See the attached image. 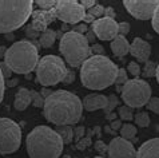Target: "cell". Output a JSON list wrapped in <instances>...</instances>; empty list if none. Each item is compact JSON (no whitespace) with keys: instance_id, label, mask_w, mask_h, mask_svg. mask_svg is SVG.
I'll list each match as a JSON object with an SVG mask.
<instances>
[{"instance_id":"cell-5","label":"cell","mask_w":159,"mask_h":158,"mask_svg":"<svg viewBox=\"0 0 159 158\" xmlns=\"http://www.w3.org/2000/svg\"><path fill=\"white\" fill-rule=\"evenodd\" d=\"M4 63L16 74H30L39 63L38 48L28 40L16 42L7 48Z\"/></svg>"},{"instance_id":"cell-10","label":"cell","mask_w":159,"mask_h":158,"mask_svg":"<svg viewBox=\"0 0 159 158\" xmlns=\"http://www.w3.org/2000/svg\"><path fill=\"white\" fill-rule=\"evenodd\" d=\"M54 11L58 19L68 24H76L79 21L84 20L87 15L86 8L75 0H60L56 3Z\"/></svg>"},{"instance_id":"cell-37","label":"cell","mask_w":159,"mask_h":158,"mask_svg":"<svg viewBox=\"0 0 159 158\" xmlns=\"http://www.w3.org/2000/svg\"><path fill=\"white\" fill-rule=\"evenodd\" d=\"M91 54H94V55H104L103 46H100V44H98V43H95V44L91 47Z\"/></svg>"},{"instance_id":"cell-25","label":"cell","mask_w":159,"mask_h":158,"mask_svg":"<svg viewBox=\"0 0 159 158\" xmlns=\"http://www.w3.org/2000/svg\"><path fill=\"white\" fill-rule=\"evenodd\" d=\"M31 98H32V105L35 107H44L46 99H44V96L42 94H39L35 90H31Z\"/></svg>"},{"instance_id":"cell-29","label":"cell","mask_w":159,"mask_h":158,"mask_svg":"<svg viewBox=\"0 0 159 158\" xmlns=\"http://www.w3.org/2000/svg\"><path fill=\"white\" fill-rule=\"evenodd\" d=\"M127 81H129V79H127V72H126V70H125V68H119L118 75H116V81H115V85L119 86V89H122V86L125 85Z\"/></svg>"},{"instance_id":"cell-20","label":"cell","mask_w":159,"mask_h":158,"mask_svg":"<svg viewBox=\"0 0 159 158\" xmlns=\"http://www.w3.org/2000/svg\"><path fill=\"white\" fill-rule=\"evenodd\" d=\"M55 39H56V32L51 28H47L46 31L42 32L40 38H39V43H40V46L44 48H50L54 44Z\"/></svg>"},{"instance_id":"cell-9","label":"cell","mask_w":159,"mask_h":158,"mask_svg":"<svg viewBox=\"0 0 159 158\" xmlns=\"http://www.w3.org/2000/svg\"><path fill=\"white\" fill-rule=\"evenodd\" d=\"M21 129L10 118H0V154L7 156L20 147Z\"/></svg>"},{"instance_id":"cell-17","label":"cell","mask_w":159,"mask_h":158,"mask_svg":"<svg viewBox=\"0 0 159 158\" xmlns=\"http://www.w3.org/2000/svg\"><path fill=\"white\" fill-rule=\"evenodd\" d=\"M136 158H159V138H152L142 143L136 151Z\"/></svg>"},{"instance_id":"cell-46","label":"cell","mask_w":159,"mask_h":158,"mask_svg":"<svg viewBox=\"0 0 159 158\" xmlns=\"http://www.w3.org/2000/svg\"><path fill=\"white\" fill-rule=\"evenodd\" d=\"M104 131H106V133H107V134H115V131H114L112 129H111V126H106L104 127Z\"/></svg>"},{"instance_id":"cell-19","label":"cell","mask_w":159,"mask_h":158,"mask_svg":"<svg viewBox=\"0 0 159 158\" xmlns=\"http://www.w3.org/2000/svg\"><path fill=\"white\" fill-rule=\"evenodd\" d=\"M111 50L114 55L116 56H125L130 52V43L127 42L126 36L118 35V36L111 42Z\"/></svg>"},{"instance_id":"cell-49","label":"cell","mask_w":159,"mask_h":158,"mask_svg":"<svg viewBox=\"0 0 159 158\" xmlns=\"http://www.w3.org/2000/svg\"><path fill=\"white\" fill-rule=\"evenodd\" d=\"M107 119H114V121H115V119H116V114H114V113H110L108 115H107Z\"/></svg>"},{"instance_id":"cell-43","label":"cell","mask_w":159,"mask_h":158,"mask_svg":"<svg viewBox=\"0 0 159 158\" xmlns=\"http://www.w3.org/2000/svg\"><path fill=\"white\" fill-rule=\"evenodd\" d=\"M87 40H88V43H94L95 42V32L92 31V30H90V31L87 32Z\"/></svg>"},{"instance_id":"cell-32","label":"cell","mask_w":159,"mask_h":158,"mask_svg":"<svg viewBox=\"0 0 159 158\" xmlns=\"http://www.w3.org/2000/svg\"><path fill=\"white\" fill-rule=\"evenodd\" d=\"M94 146H95V150L100 153V154L108 153V145H106V142H103V141H96Z\"/></svg>"},{"instance_id":"cell-30","label":"cell","mask_w":159,"mask_h":158,"mask_svg":"<svg viewBox=\"0 0 159 158\" xmlns=\"http://www.w3.org/2000/svg\"><path fill=\"white\" fill-rule=\"evenodd\" d=\"M146 106H147L148 110H151L152 113L159 114V98L154 96V98H151V99L148 100V103L146 105Z\"/></svg>"},{"instance_id":"cell-28","label":"cell","mask_w":159,"mask_h":158,"mask_svg":"<svg viewBox=\"0 0 159 158\" xmlns=\"http://www.w3.org/2000/svg\"><path fill=\"white\" fill-rule=\"evenodd\" d=\"M119 105V98L115 95V94H111V95H108V105H107V107L104 109V111L110 114V113H112V110L115 109L116 106Z\"/></svg>"},{"instance_id":"cell-47","label":"cell","mask_w":159,"mask_h":158,"mask_svg":"<svg viewBox=\"0 0 159 158\" xmlns=\"http://www.w3.org/2000/svg\"><path fill=\"white\" fill-rule=\"evenodd\" d=\"M16 83H17V79H12V81H8L7 82V86L8 87H12V86H15Z\"/></svg>"},{"instance_id":"cell-38","label":"cell","mask_w":159,"mask_h":158,"mask_svg":"<svg viewBox=\"0 0 159 158\" xmlns=\"http://www.w3.org/2000/svg\"><path fill=\"white\" fill-rule=\"evenodd\" d=\"M4 89H6V81H4L2 70H0V103H2L3 96H4Z\"/></svg>"},{"instance_id":"cell-12","label":"cell","mask_w":159,"mask_h":158,"mask_svg":"<svg viewBox=\"0 0 159 158\" xmlns=\"http://www.w3.org/2000/svg\"><path fill=\"white\" fill-rule=\"evenodd\" d=\"M92 31L95 32V36L100 40H114L119 35V23L111 17H100L92 23Z\"/></svg>"},{"instance_id":"cell-36","label":"cell","mask_w":159,"mask_h":158,"mask_svg":"<svg viewBox=\"0 0 159 158\" xmlns=\"http://www.w3.org/2000/svg\"><path fill=\"white\" fill-rule=\"evenodd\" d=\"M152 27H154V30H155V32L159 34V7L157 8L155 14H154V16H152Z\"/></svg>"},{"instance_id":"cell-2","label":"cell","mask_w":159,"mask_h":158,"mask_svg":"<svg viewBox=\"0 0 159 158\" xmlns=\"http://www.w3.org/2000/svg\"><path fill=\"white\" fill-rule=\"evenodd\" d=\"M119 68L104 55H92L80 66V81L90 90H104L116 81Z\"/></svg>"},{"instance_id":"cell-18","label":"cell","mask_w":159,"mask_h":158,"mask_svg":"<svg viewBox=\"0 0 159 158\" xmlns=\"http://www.w3.org/2000/svg\"><path fill=\"white\" fill-rule=\"evenodd\" d=\"M32 103V98H31V90L25 89V87H20L17 90V93L15 95V100H14V106L16 110L23 111L25 110Z\"/></svg>"},{"instance_id":"cell-41","label":"cell","mask_w":159,"mask_h":158,"mask_svg":"<svg viewBox=\"0 0 159 158\" xmlns=\"http://www.w3.org/2000/svg\"><path fill=\"white\" fill-rule=\"evenodd\" d=\"M84 8H88V10H91L92 7H95L96 6V2L95 0H83V2L80 3Z\"/></svg>"},{"instance_id":"cell-40","label":"cell","mask_w":159,"mask_h":158,"mask_svg":"<svg viewBox=\"0 0 159 158\" xmlns=\"http://www.w3.org/2000/svg\"><path fill=\"white\" fill-rule=\"evenodd\" d=\"M74 79H75L74 71H71V70H67V74H66V78H64L63 83H66V85H70V83L74 82Z\"/></svg>"},{"instance_id":"cell-24","label":"cell","mask_w":159,"mask_h":158,"mask_svg":"<svg viewBox=\"0 0 159 158\" xmlns=\"http://www.w3.org/2000/svg\"><path fill=\"white\" fill-rule=\"evenodd\" d=\"M119 117H120V119L123 121H132L134 119V113H132V109L129 107V106H120L119 107Z\"/></svg>"},{"instance_id":"cell-1","label":"cell","mask_w":159,"mask_h":158,"mask_svg":"<svg viewBox=\"0 0 159 158\" xmlns=\"http://www.w3.org/2000/svg\"><path fill=\"white\" fill-rule=\"evenodd\" d=\"M44 117L56 126H71L78 123L82 118L83 102L78 95L66 90L51 93L44 102Z\"/></svg>"},{"instance_id":"cell-15","label":"cell","mask_w":159,"mask_h":158,"mask_svg":"<svg viewBox=\"0 0 159 158\" xmlns=\"http://www.w3.org/2000/svg\"><path fill=\"white\" fill-rule=\"evenodd\" d=\"M108 105V96L102 94H88L83 99V107L87 111H95L100 109H106Z\"/></svg>"},{"instance_id":"cell-21","label":"cell","mask_w":159,"mask_h":158,"mask_svg":"<svg viewBox=\"0 0 159 158\" xmlns=\"http://www.w3.org/2000/svg\"><path fill=\"white\" fill-rule=\"evenodd\" d=\"M55 131L60 135V138L63 139L64 143H71L74 137H75L74 130H72L71 126H58L55 129Z\"/></svg>"},{"instance_id":"cell-33","label":"cell","mask_w":159,"mask_h":158,"mask_svg":"<svg viewBox=\"0 0 159 158\" xmlns=\"http://www.w3.org/2000/svg\"><path fill=\"white\" fill-rule=\"evenodd\" d=\"M74 134H75V139H76V141H80L86 134L84 126H78L76 129H74Z\"/></svg>"},{"instance_id":"cell-8","label":"cell","mask_w":159,"mask_h":158,"mask_svg":"<svg viewBox=\"0 0 159 158\" xmlns=\"http://www.w3.org/2000/svg\"><path fill=\"white\" fill-rule=\"evenodd\" d=\"M122 99L126 106L138 109L148 103L151 99V87L146 81L139 78L129 79L122 86Z\"/></svg>"},{"instance_id":"cell-23","label":"cell","mask_w":159,"mask_h":158,"mask_svg":"<svg viewBox=\"0 0 159 158\" xmlns=\"http://www.w3.org/2000/svg\"><path fill=\"white\" fill-rule=\"evenodd\" d=\"M134 119H135V123L139 127H147L150 125V117H148V113L146 111L138 113L136 115H134Z\"/></svg>"},{"instance_id":"cell-42","label":"cell","mask_w":159,"mask_h":158,"mask_svg":"<svg viewBox=\"0 0 159 158\" xmlns=\"http://www.w3.org/2000/svg\"><path fill=\"white\" fill-rule=\"evenodd\" d=\"M120 127H122V122H120V121H119V119L112 121V123H111V129H112L114 131L120 130Z\"/></svg>"},{"instance_id":"cell-22","label":"cell","mask_w":159,"mask_h":158,"mask_svg":"<svg viewBox=\"0 0 159 158\" xmlns=\"http://www.w3.org/2000/svg\"><path fill=\"white\" fill-rule=\"evenodd\" d=\"M135 134H136V127L131 123H125L122 125L120 127V135L122 138L127 139V141H130V139H134L135 138Z\"/></svg>"},{"instance_id":"cell-39","label":"cell","mask_w":159,"mask_h":158,"mask_svg":"<svg viewBox=\"0 0 159 158\" xmlns=\"http://www.w3.org/2000/svg\"><path fill=\"white\" fill-rule=\"evenodd\" d=\"M90 135H91V133L88 134L86 138L83 137V138L80 139V141H79V142H80V143H78V147H79V149H84V147H87L88 145L91 143V138H90Z\"/></svg>"},{"instance_id":"cell-45","label":"cell","mask_w":159,"mask_h":158,"mask_svg":"<svg viewBox=\"0 0 159 158\" xmlns=\"http://www.w3.org/2000/svg\"><path fill=\"white\" fill-rule=\"evenodd\" d=\"M74 31H76V32H79V34H82V35H84L83 32L87 31V26H86V24H80V26H79V27L75 28Z\"/></svg>"},{"instance_id":"cell-31","label":"cell","mask_w":159,"mask_h":158,"mask_svg":"<svg viewBox=\"0 0 159 158\" xmlns=\"http://www.w3.org/2000/svg\"><path fill=\"white\" fill-rule=\"evenodd\" d=\"M127 70H129V72L131 74L132 77H139L140 75V66L136 62H130Z\"/></svg>"},{"instance_id":"cell-44","label":"cell","mask_w":159,"mask_h":158,"mask_svg":"<svg viewBox=\"0 0 159 158\" xmlns=\"http://www.w3.org/2000/svg\"><path fill=\"white\" fill-rule=\"evenodd\" d=\"M104 15H106V17H111V19H114V17H115V14H114V10H112L111 7L106 8V11H104Z\"/></svg>"},{"instance_id":"cell-26","label":"cell","mask_w":159,"mask_h":158,"mask_svg":"<svg viewBox=\"0 0 159 158\" xmlns=\"http://www.w3.org/2000/svg\"><path fill=\"white\" fill-rule=\"evenodd\" d=\"M157 67L158 66L151 62V60H148V62H146L144 64V68H143V74H144V77H155L157 75Z\"/></svg>"},{"instance_id":"cell-3","label":"cell","mask_w":159,"mask_h":158,"mask_svg":"<svg viewBox=\"0 0 159 158\" xmlns=\"http://www.w3.org/2000/svg\"><path fill=\"white\" fill-rule=\"evenodd\" d=\"M30 158H59L64 142L60 135L48 126H36L25 139Z\"/></svg>"},{"instance_id":"cell-14","label":"cell","mask_w":159,"mask_h":158,"mask_svg":"<svg viewBox=\"0 0 159 158\" xmlns=\"http://www.w3.org/2000/svg\"><path fill=\"white\" fill-rule=\"evenodd\" d=\"M130 54L138 59V62H148L151 55V46L142 38H135L130 44Z\"/></svg>"},{"instance_id":"cell-48","label":"cell","mask_w":159,"mask_h":158,"mask_svg":"<svg viewBox=\"0 0 159 158\" xmlns=\"http://www.w3.org/2000/svg\"><path fill=\"white\" fill-rule=\"evenodd\" d=\"M6 51H7V48L0 47V58H4V55H6Z\"/></svg>"},{"instance_id":"cell-27","label":"cell","mask_w":159,"mask_h":158,"mask_svg":"<svg viewBox=\"0 0 159 158\" xmlns=\"http://www.w3.org/2000/svg\"><path fill=\"white\" fill-rule=\"evenodd\" d=\"M34 3H36L42 8V11H51L56 7L58 2H55V0H38V2H34Z\"/></svg>"},{"instance_id":"cell-13","label":"cell","mask_w":159,"mask_h":158,"mask_svg":"<svg viewBox=\"0 0 159 158\" xmlns=\"http://www.w3.org/2000/svg\"><path fill=\"white\" fill-rule=\"evenodd\" d=\"M108 158H136V150L130 141L115 137L108 143Z\"/></svg>"},{"instance_id":"cell-4","label":"cell","mask_w":159,"mask_h":158,"mask_svg":"<svg viewBox=\"0 0 159 158\" xmlns=\"http://www.w3.org/2000/svg\"><path fill=\"white\" fill-rule=\"evenodd\" d=\"M31 0H0V34L20 28L32 16Z\"/></svg>"},{"instance_id":"cell-7","label":"cell","mask_w":159,"mask_h":158,"mask_svg":"<svg viewBox=\"0 0 159 158\" xmlns=\"http://www.w3.org/2000/svg\"><path fill=\"white\" fill-rule=\"evenodd\" d=\"M67 74V67L60 56L46 55L36 66V78L42 86H55L63 82Z\"/></svg>"},{"instance_id":"cell-34","label":"cell","mask_w":159,"mask_h":158,"mask_svg":"<svg viewBox=\"0 0 159 158\" xmlns=\"http://www.w3.org/2000/svg\"><path fill=\"white\" fill-rule=\"evenodd\" d=\"M130 32V23H127V21H122V23H119V35H123L125 36L126 34Z\"/></svg>"},{"instance_id":"cell-35","label":"cell","mask_w":159,"mask_h":158,"mask_svg":"<svg viewBox=\"0 0 159 158\" xmlns=\"http://www.w3.org/2000/svg\"><path fill=\"white\" fill-rule=\"evenodd\" d=\"M0 70H2V74H3V77L4 79L6 78H10L11 77V72H12V70L8 67V66L4 63V62H0Z\"/></svg>"},{"instance_id":"cell-51","label":"cell","mask_w":159,"mask_h":158,"mask_svg":"<svg viewBox=\"0 0 159 158\" xmlns=\"http://www.w3.org/2000/svg\"><path fill=\"white\" fill-rule=\"evenodd\" d=\"M94 158H104V157H102V156H99V157H94Z\"/></svg>"},{"instance_id":"cell-6","label":"cell","mask_w":159,"mask_h":158,"mask_svg":"<svg viewBox=\"0 0 159 158\" xmlns=\"http://www.w3.org/2000/svg\"><path fill=\"white\" fill-rule=\"evenodd\" d=\"M59 50L71 67H79L91 56V47L87 38L76 31H68L61 36Z\"/></svg>"},{"instance_id":"cell-16","label":"cell","mask_w":159,"mask_h":158,"mask_svg":"<svg viewBox=\"0 0 159 158\" xmlns=\"http://www.w3.org/2000/svg\"><path fill=\"white\" fill-rule=\"evenodd\" d=\"M34 17V21H32V30L35 31H42L47 30V26L51 20H54V17H56L55 15V11L51 10V11H36L32 14Z\"/></svg>"},{"instance_id":"cell-11","label":"cell","mask_w":159,"mask_h":158,"mask_svg":"<svg viewBox=\"0 0 159 158\" xmlns=\"http://www.w3.org/2000/svg\"><path fill=\"white\" fill-rule=\"evenodd\" d=\"M123 6L135 19L148 20L152 19L157 8L159 7V0H125Z\"/></svg>"},{"instance_id":"cell-50","label":"cell","mask_w":159,"mask_h":158,"mask_svg":"<svg viewBox=\"0 0 159 158\" xmlns=\"http://www.w3.org/2000/svg\"><path fill=\"white\" fill-rule=\"evenodd\" d=\"M157 81H158V83H159V64H158V67H157Z\"/></svg>"}]
</instances>
